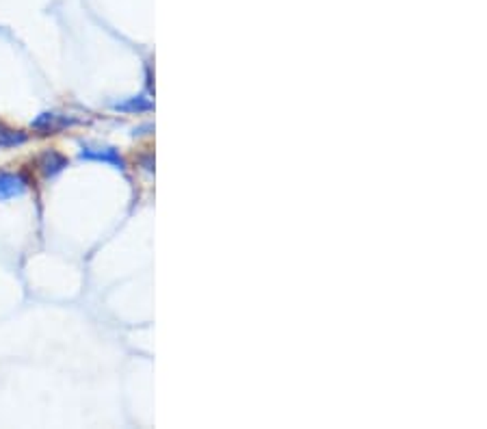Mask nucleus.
Segmentation results:
<instances>
[{"mask_svg": "<svg viewBox=\"0 0 487 429\" xmlns=\"http://www.w3.org/2000/svg\"><path fill=\"white\" fill-rule=\"evenodd\" d=\"M65 165H67V161H65L61 154H57V152H46V154H43V156L39 158V167H41V171H43L46 176L59 174V171H61Z\"/></svg>", "mask_w": 487, "mask_h": 429, "instance_id": "2", "label": "nucleus"}, {"mask_svg": "<svg viewBox=\"0 0 487 429\" xmlns=\"http://www.w3.org/2000/svg\"><path fill=\"white\" fill-rule=\"evenodd\" d=\"M82 158H92V161H106V163L121 165L119 156H117L113 150H92V148H87V150H82Z\"/></svg>", "mask_w": 487, "mask_h": 429, "instance_id": "4", "label": "nucleus"}, {"mask_svg": "<svg viewBox=\"0 0 487 429\" xmlns=\"http://www.w3.org/2000/svg\"><path fill=\"white\" fill-rule=\"evenodd\" d=\"M28 180L22 174H0V202L18 197L26 191Z\"/></svg>", "mask_w": 487, "mask_h": 429, "instance_id": "1", "label": "nucleus"}, {"mask_svg": "<svg viewBox=\"0 0 487 429\" xmlns=\"http://www.w3.org/2000/svg\"><path fill=\"white\" fill-rule=\"evenodd\" d=\"M26 141V135L22 131H11L5 124H0V148H9V146H20Z\"/></svg>", "mask_w": 487, "mask_h": 429, "instance_id": "3", "label": "nucleus"}]
</instances>
